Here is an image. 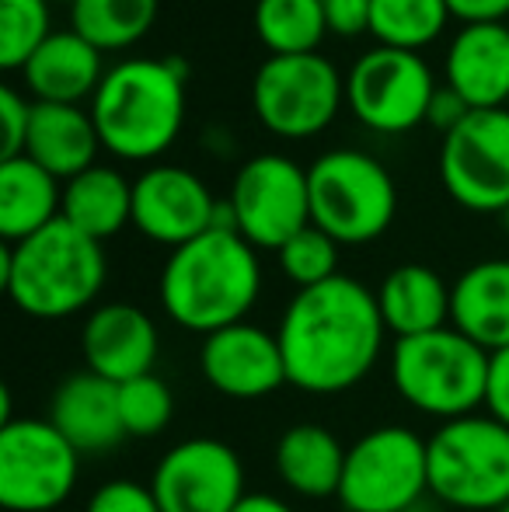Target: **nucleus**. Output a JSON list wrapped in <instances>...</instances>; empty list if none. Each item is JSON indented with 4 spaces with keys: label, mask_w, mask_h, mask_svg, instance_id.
I'll list each match as a JSON object with an SVG mask.
<instances>
[{
    "label": "nucleus",
    "mask_w": 509,
    "mask_h": 512,
    "mask_svg": "<svg viewBox=\"0 0 509 512\" xmlns=\"http://www.w3.org/2000/svg\"><path fill=\"white\" fill-rule=\"evenodd\" d=\"M279 349L286 380L297 391L342 394L374 373L384 352L387 324L377 293L360 279L335 276L311 290H297L279 317Z\"/></svg>",
    "instance_id": "nucleus-1"
},
{
    "label": "nucleus",
    "mask_w": 509,
    "mask_h": 512,
    "mask_svg": "<svg viewBox=\"0 0 509 512\" xmlns=\"http://www.w3.org/2000/svg\"><path fill=\"white\" fill-rule=\"evenodd\" d=\"M262 293L258 248L238 230H206L168 255L157 279L161 307L178 328L213 335L248 321Z\"/></svg>",
    "instance_id": "nucleus-2"
},
{
    "label": "nucleus",
    "mask_w": 509,
    "mask_h": 512,
    "mask_svg": "<svg viewBox=\"0 0 509 512\" xmlns=\"http://www.w3.org/2000/svg\"><path fill=\"white\" fill-rule=\"evenodd\" d=\"M189 67L178 56H129L105 70L88 112L102 150L119 161H157L185 126Z\"/></svg>",
    "instance_id": "nucleus-3"
},
{
    "label": "nucleus",
    "mask_w": 509,
    "mask_h": 512,
    "mask_svg": "<svg viewBox=\"0 0 509 512\" xmlns=\"http://www.w3.org/2000/svg\"><path fill=\"white\" fill-rule=\"evenodd\" d=\"M109 276L105 248L67 220L0 251V283L11 304L35 321H67L98 300Z\"/></svg>",
    "instance_id": "nucleus-4"
},
{
    "label": "nucleus",
    "mask_w": 509,
    "mask_h": 512,
    "mask_svg": "<svg viewBox=\"0 0 509 512\" xmlns=\"http://www.w3.org/2000/svg\"><path fill=\"white\" fill-rule=\"evenodd\" d=\"M391 384L398 398L419 415L454 422L485 408L489 352L447 324L426 335L394 338Z\"/></svg>",
    "instance_id": "nucleus-5"
},
{
    "label": "nucleus",
    "mask_w": 509,
    "mask_h": 512,
    "mask_svg": "<svg viewBox=\"0 0 509 512\" xmlns=\"http://www.w3.org/2000/svg\"><path fill=\"white\" fill-rule=\"evenodd\" d=\"M429 495L461 512H499L509 502V425L492 415L440 422L426 439Z\"/></svg>",
    "instance_id": "nucleus-6"
},
{
    "label": "nucleus",
    "mask_w": 509,
    "mask_h": 512,
    "mask_svg": "<svg viewBox=\"0 0 509 512\" xmlns=\"http://www.w3.org/2000/svg\"><path fill=\"white\" fill-rule=\"evenodd\" d=\"M311 223L339 244H370L394 223L398 189L374 154L356 147L325 150L307 168Z\"/></svg>",
    "instance_id": "nucleus-7"
},
{
    "label": "nucleus",
    "mask_w": 509,
    "mask_h": 512,
    "mask_svg": "<svg viewBox=\"0 0 509 512\" xmlns=\"http://www.w3.org/2000/svg\"><path fill=\"white\" fill-rule=\"evenodd\" d=\"M346 108V74L325 53L265 56L252 77V112L279 140H314Z\"/></svg>",
    "instance_id": "nucleus-8"
},
{
    "label": "nucleus",
    "mask_w": 509,
    "mask_h": 512,
    "mask_svg": "<svg viewBox=\"0 0 509 512\" xmlns=\"http://www.w3.org/2000/svg\"><path fill=\"white\" fill-rule=\"evenodd\" d=\"M429 495V446L408 425H377L346 450L339 506L346 512H412Z\"/></svg>",
    "instance_id": "nucleus-9"
},
{
    "label": "nucleus",
    "mask_w": 509,
    "mask_h": 512,
    "mask_svg": "<svg viewBox=\"0 0 509 512\" xmlns=\"http://www.w3.org/2000/svg\"><path fill=\"white\" fill-rule=\"evenodd\" d=\"M81 453L49 418L0 425V506L7 512H53L74 495Z\"/></svg>",
    "instance_id": "nucleus-10"
},
{
    "label": "nucleus",
    "mask_w": 509,
    "mask_h": 512,
    "mask_svg": "<svg viewBox=\"0 0 509 512\" xmlns=\"http://www.w3.org/2000/svg\"><path fill=\"white\" fill-rule=\"evenodd\" d=\"M436 77L419 53L374 46L356 56L346 74V108L370 133L401 136L426 126Z\"/></svg>",
    "instance_id": "nucleus-11"
},
{
    "label": "nucleus",
    "mask_w": 509,
    "mask_h": 512,
    "mask_svg": "<svg viewBox=\"0 0 509 512\" xmlns=\"http://www.w3.org/2000/svg\"><path fill=\"white\" fill-rule=\"evenodd\" d=\"M227 203L238 220V234L252 248L279 251L311 223L307 168L283 154H258L238 168Z\"/></svg>",
    "instance_id": "nucleus-12"
},
{
    "label": "nucleus",
    "mask_w": 509,
    "mask_h": 512,
    "mask_svg": "<svg viewBox=\"0 0 509 512\" xmlns=\"http://www.w3.org/2000/svg\"><path fill=\"white\" fill-rule=\"evenodd\" d=\"M440 182L471 213L509 206V108L471 112L440 143Z\"/></svg>",
    "instance_id": "nucleus-13"
},
{
    "label": "nucleus",
    "mask_w": 509,
    "mask_h": 512,
    "mask_svg": "<svg viewBox=\"0 0 509 512\" xmlns=\"http://www.w3.org/2000/svg\"><path fill=\"white\" fill-rule=\"evenodd\" d=\"M161 512H234L245 499V464L224 439L192 436L175 443L150 474Z\"/></svg>",
    "instance_id": "nucleus-14"
},
{
    "label": "nucleus",
    "mask_w": 509,
    "mask_h": 512,
    "mask_svg": "<svg viewBox=\"0 0 509 512\" xmlns=\"http://www.w3.org/2000/svg\"><path fill=\"white\" fill-rule=\"evenodd\" d=\"M213 213V192L182 164H150L133 182V227L171 251L213 230Z\"/></svg>",
    "instance_id": "nucleus-15"
},
{
    "label": "nucleus",
    "mask_w": 509,
    "mask_h": 512,
    "mask_svg": "<svg viewBox=\"0 0 509 512\" xmlns=\"http://www.w3.org/2000/svg\"><path fill=\"white\" fill-rule=\"evenodd\" d=\"M199 370L213 391L231 401H262L290 384L276 331H265L252 321L206 335L199 345Z\"/></svg>",
    "instance_id": "nucleus-16"
},
{
    "label": "nucleus",
    "mask_w": 509,
    "mask_h": 512,
    "mask_svg": "<svg viewBox=\"0 0 509 512\" xmlns=\"http://www.w3.org/2000/svg\"><path fill=\"white\" fill-rule=\"evenodd\" d=\"M161 335H157L154 317L143 307L112 300L98 304L81 328V356L91 373L126 384L143 373H154Z\"/></svg>",
    "instance_id": "nucleus-17"
},
{
    "label": "nucleus",
    "mask_w": 509,
    "mask_h": 512,
    "mask_svg": "<svg viewBox=\"0 0 509 512\" xmlns=\"http://www.w3.org/2000/svg\"><path fill=\"white\" fill-rule=\"evenodd\" d=\"M443 77L475 112L509 102V25H461L443 56Z\"/></svg>",
    "instance_id": "nucleus-18"
},
{
    "label": "nucleus",
    "mask_w": 509,
    "mask_h": 512,
    "mask_svg": "<svg viewBox=\"0 0 509 512\" xmlns=\"http://www.w3.org/2000/svg\"><path fill=\"white\" fill-rule=\"evenodd\" d=\"M46 418L81 457L109 453L126 439L123 415H119V384L91 370L74 373L56 387Z\"/></svg>",
    "instance_id": "nucleus-19"
},
{
    "label": "nucleus",
    "mask_w": 509,
    "mask_h": 512,
    "mask_svg": "<svg viewBox=\"0 0 509 512\" xmlns=\"http://www.w3.org/2000/svg\"><path fill=\"white\" fill-rule=\"evenodd\" d=\"M105 77L102 49L91 46L74 28L53 32L32 60L21 67V81L32 102L49 105H84L95 98Z\"/></svg>",
    "instance_id": "nucleus-20"
},
{
    "label": "nucleus",
    "mask_w": 509,
    "mask_h": 512,
    "mask_svg": "<svg viewBox=\"0 0 509 512\" xmlns=\"http://www.w3.org/2000/svg\"><path fill=\"white\" fill-rule=\"evenodd\" d=\"M450 324L485 352L509 349V258H485L450 283Z\"/></svg>",
    "instance_id": "nucleus-21"
},
{
    "label": "nucleus",
    "mask_w": 509,
    "mask_h": 512,
    "mask_svg": "<svg viewBox=\"0 0 509 512\" xmlns=\"http://www.w3.org/2000/svg\"><path fill=\"white\" fill-rule=\"evenodd\" d=\"M98 150H102V140H98L88 105L35 102L25 157H32L39 168H46L60 182H70V178L95 168Z\"/></svg>",
    "instance_id": "nucleus-22"
},
{
    "label": "nucleus",
    "mask_w": 509,
    "mask_h": 512,
    "mask_svg": "<svg viewBox=\"0 0 509 512\" xmlns=\"http://www.w3.org/2000/svg\"><path fill=\"white\" fill-rule=\"evenodd\" d=\"M346 450L349 446H342L332 429L318 422H297L276 439L272 467L290 492L304 499H332L342 485Z\"/></svg>",
    "instance_id": "nucleus-23"
},
{
    "label": "nucleus",
    "mask_w": 509,
    "mask_h": 512,
    "mask_svg": "<svg viewBox=\"0 0 509 512\" xmlns=\"http://www.w3.org/2000/svg\"><path fill=\"white\" fill-rule=\"evenodd\" d=\"M374 293L387 335L394 338L426 335V331H440L450 324V286L429 265H398L387 272Z\"/></svg>",
    "instance_id": "nucleus-24"
},
{
    "label": "nucleus",
    "mask_w": 509,
    "mask_h": 512,
    "mask_svg": "<svg viewBox=\"0 0 509 512\" xmlns=\"http://www.w3.org/2000/svg\"><path fill=\"white\" fill-rule=\"evenodd\" d=\"M63 182L32 157L0 161V237L18 244L60 220Z\"/></svg>",
    "instance_id": "nucleus-25"
},
{
    "label": "nucleus",
    "mask_w": 509,
    "mask_h": 512,
    "mask_svg": "<svg viewBox=\"0 0 509 512\" xmlns=\"http://www.w3.org/2000/svg\"><path fill=\"white\" fill-rule=\"evenodd\" d=\"M60 216L81 234L105 244L133 223V182L112 164H95L84 175L63 182Z\"/></svg>",
    "instance_id": "nucleus-26"
},
{
    "label": "nucleus",
    "mask_w": 509,
    "mask_h": 512,
    "mask_svg": "<svg viewBox=\"0 0 509 512\" xmlns=\"http://www.w3.org/2000/svg\"><path fill=\"white\" fill-rule=\"evenodd\" d=\"M157 11L161 0H74L70 28L102 53H116L147 39Z\"/></svg>",
    "instance_id": "nucleus-27"
},
{
    "label": "nucleus",
    "mask_w": 509,
    "mask_h": 512,
    "mask_svg": "<svg viewBox=\"0 0 509 512\" xmlns=\"http://www.w3.org/2000/svg\"><path fill=\"white\" fill-rule=\"evenodd\" d=\"M252 25L269 56L318 53L325 35L332 32L321 0H255Z\"/></svg>",
    "instance_id": "nucleus-28"
},
{
    "label": "nucleus",
    "mask_w": 509,
    "mask_h": 512,
    "mask_svg": "<svg viewBox=\"0 0 509 512\" xmlns=\"http://www.w3.org/2000/svg\"><path fill=\"white\" fill-rule=\"evenodd\" d=\"M450 18L447 0H370L367 32L377 46L419 53L440 39Z\"/></svg>",
    "instance_id": "nucleus-29"
},
{
    "label": "nucleus",
    "mask_w": 509,
    "mask_h": 512,
    "mask_svg": "<svg viewBox=\"0 0 509 512\" xmlns=\"http://www.w3.org/2000/svg\"><path fill=\"white\" fill-rule=\"evenodd\" d=\"M53 35L49 0H0V67L18 70Z\"/></svg>",
    "instance_id": "nucleus-30"
},
{
    "label": "nucleus",
    "mask_w": 509,
    "mask_h": 512,
    "mask_svg": "<svg viewBox=\"0 0 509 512\" xmlns=\"http://www.w3.org/2000/svg\"><path fill=\"white\" fill-rule=\"evenodd\" d=\"M339 248L342 244L335 237H328L321 227L307 223L300 234H293L279 255V269L290 279L297 290H311V286H321L328 279L339 276Z\"/></svg>",
    "instance_id": "nucleus-31"
},
{
    "label": "nucleus",
    "mask_w": 509,
    "mask_h": 512,
    "mask_svg": "<svg viewBox=\"0 0 509 512\" xmlns=\"http://www.w3.org/2000/svg\"><path fill=\"white\" fill-rule=\"evenodd\" d=\"M119 415H123L126 436H161L171 425V415H175L171 387L157 373H143L136 380H126V384H119Z\"/></svg>",
    "instance_id": "nucleus-32"
},
{
    "label": "nucleus",
    "mask_w": 509,
    "mask_h": 512,
    "mask_svg": "<svg viewBox=\"0 0 509 512\" xmlns=\"http://www.w3.org/2000/svg\"><path fill=\"white\" fill-rule=\"evenodd\" d=\"M84 512H161V506H157L150 485L116 478V481H105V485H98L95 492H91Z\"/></svg>",
    "instance_id": "nucleus-33"
},
{
    "label": "nucleus",
    "mask_w": 509,
    "mask_h": 512,
    "mask_svg": "<svg viewBox=\"0 0 509 512\" xmlns=\"http://www.w3.org/2000/svg\"><path fill=\"white\" fill-rule=\"evenodd\" d=\"M32 108H35V102H28L18 88H0V119H4V147H0V161L25 157Z\"/></svg>",
    "instance_id": "nucleus-34"
},
{
    "label": "nucleus",
    "mask_w": 509,
    "mask_h": 512,
    "mask_svg": "<svg viewBox=\"0 0 509 512\" xmlns=\"http://www.w3.org/2000/svg\"><path fill=\"white\" fill-rule=\"evenodd\" d=\"M485 415L509 425V349L489 352V384H485Z\"/></svg>",
    "instance_id": "nucleus-35"
},
{
    "label": "nucleus",
    "mask_w": 509,
    "mask_h": 512,
    "mask_svg": "<svg viewBox=\"0 0 509 512\" xmlns=\"http://www.w3.org/2000/svg\"><path fill=\"white\" fill-rule=\"evenodd\" d=\"M471 112H475V108L464 102L454 88H447V84H443V88H436V95H433V105H429V115H426V126L440 129V133L447 136V133H454V129L461 126Z\"/></svg>",
    "instance_id": "nucleus-36"
},
{
    "label": "nucleus",
    "mask_w": 509,
    "mask_h": 512,
    "mask_svg": "<svg viewBox=\"0 0 509 512\" xmlns=\"http://www.w3.org/2000/svg\"><path fill=\"white\" fill-rule=\"evenodd\" d=\"M328 14V28L335 35H363L370 21V0H321Z\"/></svg>",
    "instance_id": "nucleus-37"
},
{
    "label": "nucleus",
    "mask_w": 509,
    "mask_h": 512,
    "mask_svg": "<svg viewBox=\"0 0 509 512\" xmlns=\"http://www.w3.org/2000/svg\"><path fill=\"white\" fill-rule=\"evenodd\" d=\"M447 7L461 25L509 21V0H447Z\"/></svg>",
    "instance_id": "nucleus-38"
},
{
    "label": "nucleus",
    "mask_w": 509,
    "mask_h": 512,
    "mask_svg": "<svg viewBox=\"0 0 509 512\" xmlns=\"http://www.w3.org/2000/svg\"><path fill=\"white\" fill-rule=\"evenodd\" d=\"M234 512H293L290 502H283L279 495H269V492H248L245 499L238 502Z\"/></svg>",
    "instance_id": "nucleus-39"
},
{
    "label": "nucleus",
    "mask_w": 509,
    "mask_h": 512,
    "mask_svg": "<svg viewBox=\"0 0 509 512\" xmlns=\"http://www.w3.org/2000/svg\"><path fill=\"white\" fill-rule=\"evenodd\" d=\"M499 220H503V227H506V234H509V206L503 209V213H499Z\"/></svg>",
    "instance_id": "nucleus-40"
},
{
    "label": "nucleus",
    "mask_w": 509,
    "mask_h": 512,
    "mask_svg": "<svg viewBox=\"0 0 509 512\" xmlns=\"http://www.w3.org/2000/svg\"><path fill=\"white\" fill-rule=\"evenodd\" d=\"M499 512H509V502H506V506H503V509H499Z\"/></svg>",
    "instance_id": "nucleus-41"
},
{
    "label": "nucleus",
    "mask_w": 509,
    "mask_h": 512,
    "mask_svg": "<svg viewBox=\"0 0 509 512\" xmlns=\"http://www.w3.org/2000/svg\"><path fill=\"white\" fill-rule=\"evenodd\" d=\"M70 4H74V0H70Z\"/></svg>",
    "instance_id": "nucleus-42"
},
{
    "label": "nucleus",
    "mask_w": 509,
    "mask_h": 512,
    "mask_svg": "<svg viewBox=\"0 0 509 512\" xmlns=\"http://www.w3.org/2000/svg\"><path fill=\"white\" fill-rule=\"evenodd\" d=\"M506 25H509V21H506Z\"/></svg>",
    "instance_id": "nucleus-43"
}]
</instances>
